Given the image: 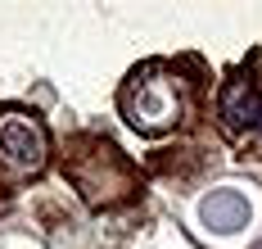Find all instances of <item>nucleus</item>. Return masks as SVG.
Instances as JSON below:
<instances>
[{
    "label": "nucleus",
    "instance_id": "nucleus-1",
    "mask_svg": "<svg viewBox=\"0 0 262 249\" xmlns=\"http://www.w3.org/2000/svg\"><path fill=\"white\" fill-rule=\"evenodd\" d=\"M122 113H127L131 127L145 132V136L167 132V127L177 122V113H181L177 82H172L163 68H140L127 82V91H122Z\"/></svg>",
    "mask_w": 262,
    "mask_h": 249
},
{
    "label": "nucleus",
    "instance_id": "nucleus-2",
    "mask_svg": "<svg viewBox=\"0 0 262 249\" xmlns=\"http://www.w3.org/2000/svg\"><path fill=\"white\" fill-rule=\"evenodd\" d=\"M46 163V132L27 113H0V168L5 172H41Z\"/></svg>",
    "mask_w": 262,
    "mask_h": 249
},
{
    "label": "nucleus",
    "instance_id": "nucleus-3",
    "mask_svg": "<svg viewBox=\"0 0 262 249\" xmlns=\"http://www.w3.org/2000/svg\"><path fill=\"white\" fill-rule=\"evenodd\" d=\"M204 218H208L212 226H222V231H235V226H244L249 209H244L239 195H212L208 204H204Z\"/></svg>",
    "mask_w": 262,
    "mask_h": 249
}]
</instances>
